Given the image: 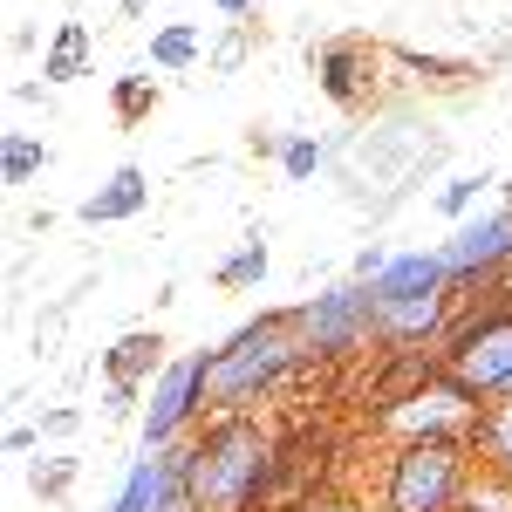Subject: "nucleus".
<instances>
[{"label": "nucleus", "instance_id": "obj_1", "mask_svg": "<svg viewBox=\"0 0 512 512\" xmlns=\"http://www.w3.org/2000/svg\"><path fill=\"white\" fill-rule=\"evenodd\" d=\"M280 465V437L253 417H205V431L192 437V458H185V485H192V512H253L274 485Z\"/></svg>", "mask_w": 512, "mask_h": 512}, {"label": "nucleus", "instance_id": "obj_2", "mask_svg": "<svg viewBox=\"0 0 512 512\" xmlns=\"http://www.w3.org/2000/svg\"><path fill=\"white\" fill-rule=\"evenodd\" d=\"M301 362H308V342H301V321H294V308H287V315L246 321L239 335H226L219 349L205 355V417L253 410V403L274 390L287 369H301Z\"/></svg>", "mask_w": 512, "mask_h": 512}, {"label": "nucleus", "instance_id": "obj_3", "mask_svg": "<svg viewBox=\"0 0 512 512\" xmlns=\"http://www.w3.org/2000/svg\"><path fill=\"white\" fill-rule=\"evenodd\" d=\"M472 472H478V458L465 437H410V444H396L390 465H383L376 506L383 512H458Z\"/></svg>", "mask_w": 512, "mask_h": 512}, {"label": "nucleus", "instance_id": "obj_4", "mask_svg": "<svg viewBox=\"0 0 512 512\" xmlns=\"http://www.w3.org/2000/svg\"><path fill=\"white\" fill-rule=\"evenodd\" d=\"M437 355H444V376L465 396H478V403L512 396V308H478V315L451 321Z\"/></svg>", "mask_w": 512, "mask_h": 512}, {"label": "nucleus", "instance_id": "obj_5", "mask_svg": "<svg viewBox=\"0 0 512 512\" xmlns=\"http://www.w3.org/2000/svg\"><path fill=\"white\" fill-rule=\"evenodd\" d=\"M294 321H301V342H308V355H355L376 342V294L362 287V280H342V287H328V294H315V301H301L294 308Z\"/></svg>", "mask_w": 512, "mask_h": 512}, {"label": "nucleus", "instance_id": "obj_6", "mask_svg": "<svg viewBox=\"0 0 512 512\" xmlns=\"http://www.w3.org/2000/svg\"><path fill=\"white\" fill-rule=\"evenodd\" d=\"M192 417H205V355H178L164 362V376L151 383V403H144V451H164V444H185Z\"/></svg>", "mask_w": 512, "mask_h": 512}, {"label": "nucleus", "instance_id": "obj_7", "mask_svg": "<svg viewBox=\"0 0 512 512\" xmlns=\"http://www.w3.org/2000/svg\"><path fill=\"white\" fill-rule=\"evenodd\" d=\"M376 424H383L396 444H410V437H465V444H472L478 396H465L451 376H437V383H424L417 396H403V403H390V410H376Z\"/></svg>", "mask_w": 512, "mask_h": 512}, {"label": "nucleus", "instance_id": "obj_8", "mask_svg": "<svg viewBox=\"0 0 512 512\" xmlns=\"http://www.w3.org/2000/svg\"><path fill=\"white\" fill-rule=\"evenodd\" d=\"M437 260H444V274H451V294L499 280L512 267V205L485 212V219H465L458 233L437 246Z\"/></svg>", "mask_w": 512, "mask_h": 512}, {"label": "nucleus", "instance_id": "obj_9", "mask_svg": "<svg viewBox=\"0 0 512 512\" xmlns=\"http://www.w3.org/2000/svg\"><path fill=\"white\" fill-rule=\"evenodd\" d=\"M315 76H321V96H328L335 110H362V103L376 96V48H369V41H321Z\"/></svg>", "mask_w": 512, "mask_h": 512}, {"label": "nucleus", "instance_id": "obj_10", "mask_svg": "<svg viewBox=\"0 0 512 512\" xmlns=\"http://www.w3.org/2000/svg\"><path fill=\"white\" fill-rule=\"evenodd\" d=\"M444 321H451V287L417 294V301H376V342L383 349H431V342H444Z\"/></svg>", "mask_w": 512, "mask_h": 512}, {"label": "nucleus", "instance_id": "obj_11", "mask_svg": "<svg viewBox=\"0 0 512 512\" xmlns=\"http://www.w3.org/2000/svg\"><path fill=\"white\" fill-rule=\"evenodd\" d=\"M144 205H151V178H144L137 164H117V171L76 205V219L82 226H117V219H137Z\"/></svg>", "mask_w": 512, "mask_h": 512}, {"label": "nucleus", "instance_id": "obj_12", "mask_svg": "<svg viewBox=\"0 0 512 512\" xmlns=\"http://www.w3.org/2000/svg\"><path fill=\"white\" fill-rule=\"evenodd\" d=\"M103 376H110V383L151 390V383L164 376V335L158 328H130V335H117V342L103 349Z\"/></svg>", "mask_w": 512, "mask_h": 512}, {"label": "nucleus", "instance_id": "obj_13", "mask_svg": "<svg viewBox=\"0 0 512 512\" xmlns=\"http://www.w3.org/2000/svg\"><path fill=\"white\" fill-rule=\"evenodd\" d=\"M444 287H451V274H444L437 253H396L383 280H369L376 301H417V294H444Z\"/></svg>", "mask_w": 512, "mask_h": 512}, {"label": "nucleus", "instance_id": "obj_14", "mask_svg": "<svg viewBox=\"0 0 512 512\" xmlns=\"http://www.w3.org/2000/svg\"><path fill=\"white\" fill-rule=\"evenodd\" d=\"M472 458L485 472L512 478V396H492L478 403V424H472Z\"/></svg>", "mask_w": 512, "mask_h": 512}, {"label": "nucleus", "instance_id": "obj_15", "mask_svg": "<svg viewBox=\"0 0 512 512\" xmlns=\"http://www.w3.org/2000/svg\"><path fill=\"white\" fill-rule=\"evenodd\" d=\"M89 55H96L89 28H82V21H62V28H55V41L41 48V82H76V76H89Z\"/></svg>", "mask_w": 512, "mask_h": 512}, {"label": "nucleus", "instance_id": "obj_16", "mask_svg": "<svg viewBox=\"0 0 512 512\" xmlns=\"http://www.w3.org/2000/svg\"><path fill=\"white\" fill-rule=\"evenodd\" d=\"M198 55H205V35H198L192 21H171V28H158V35H151V69H164V76L192 69Z\"/></svg>", "mask_w": 512, "mask_h": 512}, {"label": "nucleus", "instance_id": "obj_17", "mask_svg": "<svg viewBox=\"0 0 512 512\" xmlns=\"http://www.w3.org/2000/svg\"><path fill=\"white\" fill-rule=\"evenodd\" d=\"M35 171H48V144L28 137V130H7V137H0V178H7V185H28Z\"/></svg>", "mask_w": 512, "mask_h": 512}, {"label": "nucleus", "instance_id": "obj_18", "mask_svg": "<svg viewBox=\"0 0 512 512\" xmlns=\"http://www.w3.org/2000/svg\"><path fill=\"white\" fill-rule=\"evenodd\" d=\"M260 280H267V239L246 233V239H239V253L219 260V287H260Z\"/></svg>", "mask_w": 512, "mask_h": 512}, {"label": "nucleus", "instance_id": "obj_19", "mask_svg": "<svg viewBox=\"0 0 512 512\" xmlns=\"http://www.w3.org/2000/svg\"><path fill=\"white\" fill-rule=\"evenodd\" d=\"M458 512H512V478H499V472L478 465L472 485H465V499H458Z\"/></svg>", "mask_w": 512, "mask_h": 512}, {"label": "nucleus", "instance_id": "obj_20", "mask_svg": "<svg viewBox=\"0 0 512 512\" xmlns=\"http://www.w3.org/2000/svg\"><path fill=\"white\" fill-rule=\"evenodd\" d=\"M110 103H117V123H144L151 110H158V82L151 76H117Z\"/></svg>", "mask_w": 512, "mask_h": 512}, {"label": "nucleus", "instance_id": "obj_21", "mask_svg": "<svg viewBox=\"0 0 512 512\" xmlns=\"http://www.w3.org/2000/svg\"><path fill=\"white\" fill-rule=\"evenodd\" d=\"M390 62H403L410 76H424V82H465L472 76V62H444V55H417V48H390Z\"/></svg>", "mask_w": 512, "mask_h": 512}, {"label": "nucleus", "instance_id": "obj_22", "mask_svg": "<svg viewBox=\"0 0 512 512\" xmlns=\"http://www.w3.org/2000/svg\"><path fill=\"white\" fill-rule=\"evenodd\" d=\"M321 158H328V151H321L315 137H287V144H280V171H287V178H315Z\"/></svg>", "mask_w": 512, "mask_h": 512}, {"label": "nucleus", "instance_id": "obj_23", "mask_svg": "<svg viewBox=\"0 0 512 512\" xmlns=\"http://www.w3.org/2000/svg\"><path fill=\"white\" fill-rule=\"evenodd\" d=\"M35 492L41 499H62V492H69V485H76V458H48V465H35Z\"/></svg>", "mask_w": 512, "mask_h": 512}, {"label": "nucleus", "instance_id": "obj_24", "mask_svg": "<svg viewBox=\"0 0 512 512\" xmlns=\"http://www.w3.org/2000/svg\"><path fill=\"white\" fill-rule=\"evenodd\" d=\"M478 185H485V178H444V192H437V205H444L451 219H465V212H472V198H478Z\"/></svg>", "mask_w": 512, "mask_h": 512}, {"label": "nucleus", "instance_id": "obj_25", "mask_svg": "<svg viewBox=\"0 0 512 512\" xmlns=\"http://www.w3.org/2000/svg\"><path fill=\"white\" fill-rule=\"evenodd\" d=\"M246 48H253V35H246V28H239V35H226L219 48H212V69H219V76H233L239 62H246Z\"/></svg>", "mask_w": 512, "mask_h": 512}, {"label": "nucleus", "instance_id": "obj_26", "mask_svg": "<svg viewBox=\"0 0 512 512\" xmlns=\"http://www.w3.org/2000/svg\"><path fill=\"white\" fill-rule=\"evenodd\" d=\"M287 512H369V506H355V499H342V492H308V499H294Z\"/></svg>", "mask_w": 512, "mask_h": 512}, {"label": "nucleus", "instance_id": "obj_27", "mask_svg": "<svg viewBox=\"0 0 512 512\" xmlns=\"http://www.w3.org/2000/svg\"><path fill=\"white\" fill-rule=\"evenodd\" d=\"M396 253L390 246H362V253H355V280H362V287H369V280H383V267H390Z\"/></svg>", "mask_w": 512, "mask_h": 512}, {"label": "nucleus", "instance_id": "obj_28", "mask_svg": "<svg viewBox=\"0 0 512 512\" xmlns=\"http://www.w3.org/2000/svg\"><path fill=\"white\" fill-rule=\"evenodd\" d=\"M137 410V383H110L103 390V417H130Z\"/></svg>", "mask_w": 512, "mask_h": 512}, {"label": "nucleus", "instance_id": "obj_29", "mask_svg": "<svg viewBox=\"0 0 512 512\" xmlns=\"http://www.w3.org/2000/svg\"><path fill=\"white\" fill-rule=\"evenodd\" d=\"M76 431H82L76 410H41V437H76Z\"/></svg>", "mask_w": 512, "mask_h": 512}, {"label": "nucleus", "instance_id": "obj_30", "mask_svg": "<svg viewBox=\"0 0 512 512\" xmlns=\"http://www.w3.org/2000/svg\"><path fill=\"white\" fill-rule=\"evenodd\" d=\"M41 444V431H28V424H14V431H7V451H35Z\"/></svg>", "mask_w": 512, "mask_h": 512}, {"label": "nucleus", "instance_id": "obj_31", "mask_svg": "<svg viewBox=\"0 0 512 512\" xmlns=\"http://www.w3.org/2000/svg\"><path fill=\"white\" fill-rule=\"evenodd\" d=\"M212 7H219L226 21H253V0H212Z\"/></svg>", "mask_w": 512, "mask_h": 512}, {"label": "nucleus", "instance_id": "obj_32", "mask_svg": "<svg viewBox=\"0 0 512 512\" xmlns=\"http://www.w3.org/2000/svg\"><path fill=\"white\" fill-rule=\"evenodd\" d=\"M144 7H151V0H117V14H123V21H137Z\"/></svg>", "mask_w": 512, "mask_h": 512}, {"label": "nucleus", "instance_id": "obj_33", "mask_svg": "<svg viewBox=\"0 0 512 512\" xmlns=\"http://www.w3.org/2000/svg\"><path fill=\"white\" fill-rule=\"evenodd\" d=\"M506 274H512V267H506Z\"/></svg>", "mask_w": 512, "mask_h": 512}]
</instances>
